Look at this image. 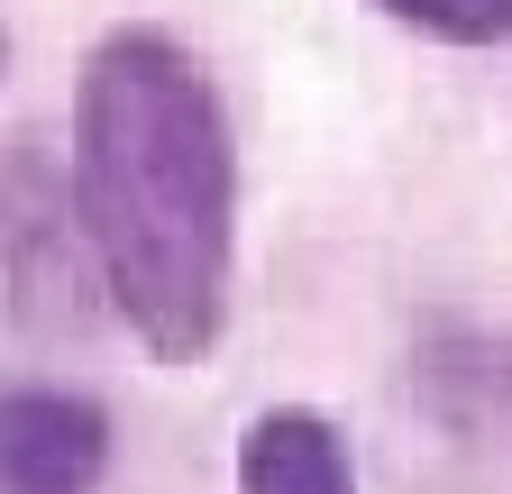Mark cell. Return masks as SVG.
I'll return each instance as SVG.
<instances>
[{"instance_id":"3957f363","label":"cell","mask_w":512,"mask_h":494,"mask_svg":"<svg viewBox=\"0 0 512 494\" xmlns=\"http://www.w3.org/2000/svg\"><path fill=\"white\" fill-rule=\"evenodd\" d=\"M238 494H357L348 449L320 412H256L238 440Z\"/></svg>"},{"instance_id":"7a4b0ae2","label":"cell","mask_w":512,"mask_h":494,"mask_svg":"<svg viewBox=\"0 0 512 494\" xmlns=\"http://www.w3.org/2000/svg\"><path fill=\"white\" fill-rule=\"evenodd\" d=\"M110 467V421L83 394H0V494H92Z\"/></svg>"},{"instance_id":"5b68a950","label":"cell","mask_w":512,"mask_h":494,"mask_svg":"<svg viewBox=\"0 0 512 494\" xmlns=\"http://www.w3.org/2000/svg\"><path fill=\"white\" fill-rule=\"evenodd\" d=\"M0 65H10V37H0Z\"/></svg>"},{"instance_id":"6da1fadb","label":"cell","mask_w":512,"mask_h":494,"mask_svg":"<svg viewBox=\"0 0 512 494\" xmlns=\"http://www.w3.org/2000/svg\"><path fill=\"white\" fill-rule=\"evenodd\" d=\"M74 220L92 266L165 366H192L229 321L238 147L211 74L165 28H110L74 74Z\"/></svg>"},{"instance_id":"277c9868","label":"cell","mask_w":512,"mask_h":494,"mask_svg":"<svg viewBox=\"0 0 512 494\" xmlns=\"http://www.w3.org/2000/svg\"><path fill=\"white\" fill-rule=\"evenodd\" d=\"M384 10L439 46H503L512 37V0H384Z\"/></svg>"}]
</instances>
